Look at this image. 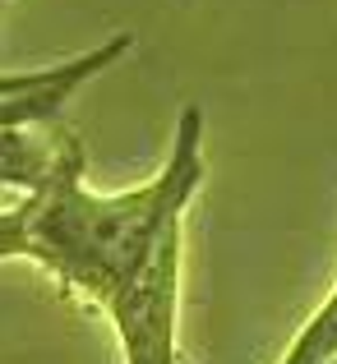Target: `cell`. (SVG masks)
I'll return each instance as SVG.
<instances>
[{
    "instance_id": "cell-1",
    "label": "cell",
    "mask_w": 337,
    "mask_h": 364,
    "mask_svg": "<svg viewBox=\"0 0 337 364\" xmlns=\"http://www.w3.org/2000/svg\"><path fill=\"white\" fill-rule=\"evenodd\" d=\"M204 185V116L180 111L167 166L139 189L98 194L83 180L79 134L56 129V166L24 198V258L98 304L102 314L152 267L167 240L185 235V208Z\"/></svg>"
},
{
    "instance_id": "cell-2",
    "label": "cell",
    "mask_w": 337,
    "mask_h": 364,
    "mask_svg": "<svg viewBox=\"0 0 337 364\" xmlns=\"http://www.w3.org/2000/svg\"><path fill=\"white\" fill-rule=\"evenodd\" d=\"M56 166V134L51 139H28V129H0V185L14 194H37L51 180Z\"/></svg>"
},
{
    "instance_id": "cell-3",
    "label": "cell",
    "mask_w": 337,
    "mask_h": 364,
    "mask_svg": "<svg viewBox=\"0 0 337 364\" xmlns=\"http://www.w3.org/2000/svg\"><path fill=\"white\" fill-rule=\"evenodd\" d=\"M282 364H337V286L323 300V309L305 323V332L291 341Z\"/></svg>"
},
{
    "instance_id": "cell-4",
    "label": "cell",
    "mask_w": 337,
    "mask_h": 364,
    "mask_svg": "<svg viewBox=\"0 0 337 364\" xmlns=\"http://www.w3.org/2000/svg\"><path fill=\"white\" fill-rule=\"evenodd\" d=\"M56 79H61V65H51V70H28V74H0V102L42 92V88H51Z\"/></svg>"
},
{
    "instance_id": "cell-5",
    "label": "cell",
    "mask_w": 337,
    "mask_h": 364,
    "mask_svg": "<svg viewBox=\"0 0 337 364\" xmlns=\"http://www.w3.org/2000/svg\"><path fill=\"white\" fill-rule=\"evenodd\" d=\"M0 258H24V203L0 208Z\"/></svg>"
},
{
    "instance_id": "cell-6",
    "label": "cell",
    "mask_w": 337,
    "mask_h": 364,
    "mask_svg": "<svg viewBox=\"0 0 337 364\" xmlns=\"http://www.w3.org/2000/svg\"><path fill=\"white\" fill-rule=\"evenodd\" d=\"M14 203H24V194H14V189L0 185V208H14Z\"/></svg>"
},
{
    "instance_id": "cell-7",
    "label": "cell",
    "mask_w": 337,
    "mask_h": 364,
    "mask_svg": "<svg viewBox=\"0 0 337 364\" xmlns=\"http://www.w3.org/2000/svg\"><path fill=\"white\" fill-rule=\"evenodd\" d=\"M0 5H5V0H0Z\"/></svg>"
}]
</instances>
